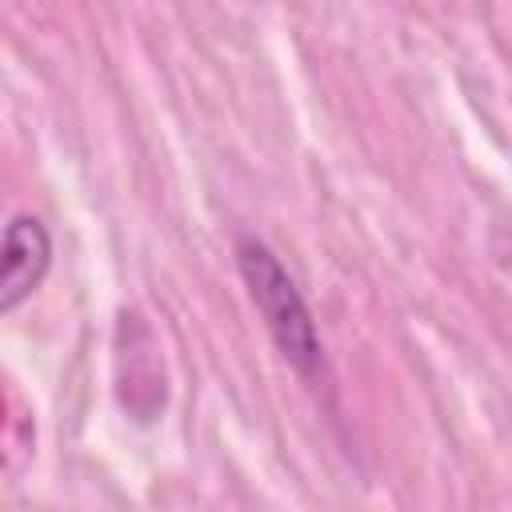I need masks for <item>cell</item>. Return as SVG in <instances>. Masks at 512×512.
Here are the masks:
<instances>
[{"instance_id": "obj_1", "label": "cell", "mask_w": 512, "mask_h": 512, "mask_svg": "<svg viewBox=\"0 0 512 512\" xmlns=\"http://www.w3.org/2000/svg\"><path fill=\"white\" fill-rule=\"evenodd\" d=\"M236 268H240V280H244L272 344L280 348V356L300 376H316L324 368L320 332H316V320H312L296 280L280 264V256L256 236H236Z\"/></svg>"}, {"instance_id": "obj_2", "label": "cell", "mask_w": 512, "mask_h": 512, "mask_svg": "<svg viewBox=\"0 0 512 512\" xmlns=\"http://www.w3.org/2000/svg\"><path fill=\"white\" fill-rule=\"evenodd\" d=\"M116 396L136 420H152L164 408L160 344L136 312H120L116 324Z\"/></svg>"}, {"instance_id": "obj_3", "label": "cell", "mask_w": 512, "mask_h": 512, "mask_svg": "<svg viewBox=\"0 0 512 512\" xmlns=\"http://www.w3.org/2000/svg\"><path fill=\"white\" fill-rule=\"evenodd\" d=\"M52 264V240L40 216L16 212L4 224V264H0V312H12L24 296L36 292Z\"/></svg>"}]
</instances>
